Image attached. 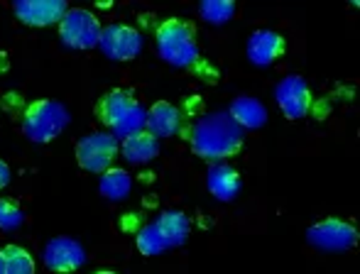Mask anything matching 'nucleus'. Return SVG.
Returning a JSON list of instances; mask_svg holds the SVG:
<instances>
[{
    "label": "nucleus",
    "mask_w": 360,
    "mask_h": 274,
    "mask_svg": "<svg viewBox=\"0 0 360 274\" xmlns=\"http://www.w3.org/2000/svg\"><path fill=\"white\" fill-rule=\"evenodd\" d=\"M98 118L105 123L110 135L118 137V140H125V137L145 130L147 110L138 98H133L125 91H110V93H105L101 98Z\"/></svg>",
    "instance_id": "obj_3"
},
{
    "label": "nucleus",
    "mask_w": 360,
    "mask_h": 274,
    "mask_svg": "<svg viewBox=\"0 0 360 274\" xmlns=\"http://www.w3.org/2000/svg\"><path fill=\"white\" fill-rule=\"evenodd\" d=\"M245 130L228 115V110L206 113L191 130V150L209 162L233 157L243 147Z\"/></svg>",
    "instance_id": "obj_1"
},
{
    "label": "nucleus",
    "mask_w": 360,
    "mask_h": 274,
    "mask_svg": "<svg viewBox=\"0 0 360 274\" xmlns=\"http://www.w3.org/2000/svg\"><path fill=\"white\" fill-rule=\"evenodd\" d=\"M206 186L218 201H233L240 194V174L228 164H214L206 174Z\"/></svg>",
    "instance_id": "obj_16"
},
{
    "label": "nucleus",
    "mask_w": 360,
    "mask_h": 274,
    "mask_svg": "<svg viewBox=\"0 0 360 274\" xmlns=\"http://www.w3.org/2000/svg\"><path fill=\"white\" fill-rule=\"evenodd\" d=\"M98 49L110 62H130L143 52V34L128 25H108L101 30Z\"/></svg>",
    "instance_id": "obj_9"
},
{
    "label": "nucleus",
    "mask_w": 360,
    "mask_h": 274,
    "mask_svg": "<svg viewBox=\"0 0 360 274\" xmlns=\"http://www.w3.org/2000/svg\"><path fill=\"white\" fill-rule=\"evenodd\" d=\"M228 115L240 125L243 130H257L267 123V108L252 96H238L228 108Z\"/></svg>",
    "instance_id": "obj_17"
},
{
    "label": "nucleus",
    "mask_w": 360,
    "mask_h": 274,
    "mask_svg": "<svg viewBox=\"0 0 360 274\" xmlns=\"http://www.w3.org/2000/svg\"><path fill=\"white\" fill-rule=\"evenodd\" d=\"M307 242L323 252H346L353 250L358 242V230L346 221L326 218L307 230Z\"/></svg>",
    "instance_id": "obj_8"
},
{
    "label": "nucleus",
    "mask_w": 360,
    "mask_h": 274,
    "mask_svg": "<svg viewBox=\"0 0 360 274\" xmlns=\"http://www.w3.org/2000/svg\"><path fill=\"white\" fill-rule=\"evenodd\" d=\"M120 155H123V159L128 164H150L160 155V140L152 137L150 133H145V130L143 133H135L120 142Z\"/></svg>",
    "instance_id": "obj_15"
},
{
    "label": "nucleus",
    "mask_w": 360,
    "mask_h": 274,
    "mask_svg": "<svg viewBox=\"0 0 360 274\" xmlns=\"http://www.w3.org/2000/svg\"><path fill=\"white\" fill-rule=\"evenodd\" d=\"M118 150V137H113L110 133H91L81 137L79 145H76V162H79L81 169L91 171V174H103V171L110 169Z\"/></svg>",
    "instance_id": "obj_7"
},
{
    "label": "nucleus",
    "mask_w": 360,
    "mask_h": 274,
    "mask_svg": "<svg viewBox=\"0 0 360 274\" xmlns=\"http://www.w3.org/2000/svg\"><path fill=\"white\" fill-rule=\"evenodd\" d=\"M282 49H285V42L272 30H257V32L250 34V39L245 44L248 59L255 67H270V64H275L280 59Z\"/></svg>",
    "instance_id": "obj_13"
},
{
    "label": "nucleus",
    "mask_w": 360,
    "mask_h": 274,
    "mask_svg": "<svg viewBox=\"0 0 360 274\" xmlns=\"http://www.w3.org/2000/svg\"><path fill=\"white\" fill-rule=\"evenodd\" d=\"M179 128H181V113L172 103L160 100V103H155L150 110H147L145 133H150L152 137H157V140L176 135Z\"/></svg>",
    "instance_id": "obj_14"
},
{
    "label": "nucleus",
    "mask_w": 360,
    "mask_h": 274,
    "mask_svg": "<svg viewBox=\"0 0 360 274\" xmlns=\"http://www.w3.org/2000/svg\"><path fill=\"white\" fill-rule=\"evenodd\" d=\"M101 22L91 10L84 8H69L67 15L59 22V39L67 49L84 52V49L98 47L101 39Z\"/></svg>",
    "instance_id": "obj_6"
},
{
    "label": "nucleus",
    "mask_w": 360,
    "mask_h": 274,
    "mask_svg": "<svg viewBox=\"0 0 360 274\" xmlns=\"http://www.w3.org/2000/svg\"><path fill=\"white\" fill-rule=\"evenodd\" d=\"M13 10L20 22L30 27H47V25L62 22L69 5L64 0H18Z\"/></svg>",
    "instance_id": "obj_12"
},
{
    "label": "nucleus",
    "mask_w": 360,
    "mask_h": 274,
    "mask_svg": "<svg viewBox=\"0 0 360 274\" xmlns=\"http://www.w3.org/2000/svg\"><path fill=\"white\" fill-rule=\"evenodd\" d=\"M236 13V3L231 0H204L199 5L201 20H206L209 25H226Z\"/></svg>",
    "instance_id": "obj_20"
},
{
    "label": "nucleus",
    "mask_w": 360,
    "mask_h": 274,
    "mask_svg": "<svg viewBox=\"0 0 360 274\" xmlns=\"http://www.w3.org/2000/svg\"><path fill=\"white\" fill-rule=\"evenodd\" d=\"M155 47L160 59H165L169 67L186 69L199 59V44L196 32L184 20H165L155 32Z\"/></svg>",
    "instance_id": "obj_4"
},
{
    "label": "nucleus",
    "mask_w": 360,
    "mask_h": 274,
    "mask_svg": "<svg viewBox=\"0 0 360 274\" xmlns=\"http://www.w3.org/2000/svg\"><path fill=\"white\" fill-rule=\"evenodd\" d=\"M0 274H34V260L27 250L8 245L0 250Z\"/></svg>",
    "instance_id": "obj_19"
},
{
    "label": "nucleus",
    "mask_w": 360,
    "mask_h": 274,
    "mask_svg": "<svg viewBox=\"0 0 360 274\" xmlns=\"http://www.w3.org/2000/svg\"><path fill=\"white\" fill-rule=\"evenodd\" d=\"M69 120H72V115H69L64 103H59V100H37V103H32L25 110L22 133L30 142L44 145V142H52L54 137L62 135L67 130Z\"/></svg>",
    "instance_id": "obj_5"
},
{
    "label": "nucleus",
    "mask_w": 360,
    "mask_h": 274,
    "mask_svg": "<svg viewBox=\"0 0 360 274\" xmlns=\"http://www.w3.org/2000/svg\"><path fill=\"white\" fill-rule=\"evenodd\" d=\"M8 184H10V167L0 159V189H5Z\"/></svg>",
    "instance_id": "obj_22"
},
{
    "label": "nucleus",
    "mask_w": 360,
    "mask_h": 274,
    "mask_svg": "<svg viewBox=\"0 0 360 274\" xmlns=\"http://www.w3.org/2000/svg\"><path fill=\"white\" fill-rule=\"evenodd\" d=\"M133 189V179L125 169H113L110 167L108 171L101 174V181H98V191L103 199L108 201H125Z\"/></svg>",
    "instance_id": "obj_18"
},
{
    "label": "nucleus",
    "mask_w": 360,
    "mask_h": 274,
    "mask_svg": "<svg viewBox=\"0 0 360 274\" xmlns=\"http://www.w3.org/2000/svg\"><path fill=\"white\" fill-rule=\"evenodd\" d=\"M189 218L181 211H165L157 221L147 223L135 237V245L145 257H157L169 247H181L189 237Z\"/></svg>",
    "instance_id": "obj_2"
},
{
    "label": "nucleus",
    "mask_w": 360,
    "mask_h": 274,
    "mask_svg": "<svg viewBox=\"0 0 360 274\" xmlns=\"http://www.w3.org/2000/svg\"><path fill=\"white\" fill-rule=\"evenodd\" d=\"M96 274H115V272H96Z\"/></svg>",
    "instance_id": "obj_23"
},
{
    "label": "nucleus",
    "mask_w": 360,
    "mask_h": 274,
    "mask_svg": "<svg viewBox=\"0 0 360 274\" xmlns=\"http://www.w3.org/2000/svg\"><path fill=\"white\" fill-rule=\"evenodd\" d=\"M42 262L57 274H72L86 265V250L79 240L67 235L52 237L42 250Z\"/></svg>",
    "instance_id": "obj_10"
},
{
    "label": "nucleus",
    "mask_w": 360,
    "mask_h": 274,
    "mask_svg": "<svg viewBox=\"0 0 360 274\" xmlns=\"http://www.w3.org/2000/svg\"><path fill=\"white\" fill-rule=\"evenodd\" d=\"M275 98H277V105L282 108V113H285L289 120L304 118L309 105H311V93H309L307 81L297 74L285 76V79L275 86Z\"/></svg>",
    "instance_id": "obj_11"
},
{
    "label": "nucleus",
    "mask_w": 360,
    "mask_h": 274,
    "mask_svg": "<svg viewBox=\"0 0 360 274\" xmlns=\"http://www.w3.org/2000/svg\"><path fill=\"white\" fill-rule=\"evenodd\" d=\"M22 223H25V213L20 211L13 201L0 199V230H5V233L18 230Z\"/></svg>",
    "instance_id": "obj_21"
}]
</instances>
